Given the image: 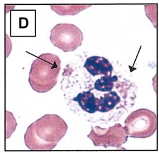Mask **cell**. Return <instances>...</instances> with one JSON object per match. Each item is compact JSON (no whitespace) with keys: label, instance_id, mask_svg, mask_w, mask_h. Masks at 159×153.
Wrapping results in <instances>:
<instances>
[{"label":"cell","instance_id":"5bb4252c","mask_svg":"<svg viewBox=\"0 0 159 153\" xmlns=\"http://www.w3.org/2000/svg\"><path fill=\"white\" fill-rule=\"evenodd\" d=\"M16 6L15 5H12V4H6L5 6V9H6V13H8L9 12H10L11 11L13 10L15 8Z\"/></svg>","mask_w":159,"mask_h":153},{"label":"cell","instance_id":"6da1fadb","mask_svg":"<svg viewBox=\"0 0 159 153\" xmlns=\"http://www.w3.org/2000/svg\"><path fill=\"white\" fill-rule=\"evenodd\" d=\"M68 129L59 115L46 114L30 125L24 135L26 146L30 150H53Z\"/></svg>","mask_w":159,"mask_h":153},{"label":"cell","instance_id":"ba28073f","mask_svg":"<svg viewBox=\"0 0 159 153\" xmlns=\"http://www.w3.org/2000/svg\"><path fill=\"white\" fill-rule=\"evenodd\" d=\"M120 98L116 92H110L104 94L103 97L98 98L97 109L100 112H108L113 109L120 103Z\"/></svg>","mask_w":159,"mask_h":153},{"label":"cell","instance_id":"9c48e42d","mask_svg":"<svg viewBox=\"0 0 159 153\" xmlns=\"http://www.w3.org/2000/svg\"><path fill=\"white\" fill-rule=\"evenodd\" d=\"M91 6V5H54L51 6V9L58 15L66 16L75 15Z\"/></svg>","mask_w":159,"mask_h":153},{"label":"cell","instance_id":"30bf717a","mask_svg":"<svg viewBox=\"0 0 159 153\" xmlns=\"http://www.w3.org/2000/svg\"><path fill=\"white\" fill-rule=\"evenodd\" d=\"M117 81L116 75L102 76L95 82L94 89L100 92H110L114 87V82Z\"/></svg>","mask_w":159,"mask_h":153},{"label":"cell","instance_id":"3957f363","mask_svg":"<svg viewBox=\"0 0 159 153\" xmlns=\"http://www.w3.org/2000/svg\"><path fill=\"white\" fill-rule=\"evenodd\" d=\"M125 131L129 137L146 138L151 137L157 128L156 114L147 109H139L129 115L125 121Z\"/></svg>","mask_w":159,"mask_h":153},{"label":"cell","instance_id":"7c38bea8","mask_svg":"<svg viewBox=\"0 0 159 153\" xmlns=\"http://www.w3.org/2000/svg\"><path fill=\"white\" fill-rule=\"evenodd\" d=\"M146 17L150 20L155 28H157V5H146L144 6Z\"/></svg>","mask_w":159,"mask_h":153},{"label":"cell","instance_id":"5b68a950","mask_svg":"<svg viewBox=\"0 0 159 153\" xmlns=\"http://www.w3.org/2000/svg\"><path fill=\"white\" fill-rule=\"evenodd\" d=\"M95 146L107 148H120L128 140V135L124 127L116 123L108 128L99 126L92 127L90 134L87 136Z\"/></svg>","mask_w":159,"mask_h":153},{"label":"cell","instance_id":"7a4b0ae2","mask_svg":"<svg viewBox=\"0 0 159 153\" xmlns=\"http://www.w3.org/2000/svg\"><path fill=\"white\" fill-rule=\"evenodd\" d=\"M61 69V61L58 56L51 53L40 55L31 64L30 85L38 93L49 92L57 85Z\"/></svg>","mask_w":159,"mask_h":153},{"label":"cell","instance_id":"52a82bcc","mask_svg":"<svg viewBox=\"0 0 159 153\" xmlns=\"http://www.w3.org/2000/svg\"><path fill=\"white\" fill-rule=\"evenodd\" d=\"M72 100L77 101L80 107L89 114H94L98 111V98L95 97L94 94L91 92V90L80 93Z\"/></svg>","mask_w":159,"mask_h":153},{"label":"cell","instance_id":"8fae6325","mask_svg":"<svg viewBox=\"0 0 159 153\" xmlns=\"http://www.w3.org/2000/svg\"><path fill=\"white\" fill-rule=\"evenodd\" d=\"M17 126V123L13 114L9 111H6V138H9Z\"/></svg>","mask_w":159,"mask_h":153},{"label":"cell","instance_id":"4fadbf2b","mask_svg":"<svg viewBox=\"0 0 159 153\" xmlns=\"http://www.w3.org/2000/svg\"><path fill=\"white\" fill-rule=\"evenodd\" d=\"M6 57H8L12 51V42L9 36L6 34Z\"/></svg>","mask_w":159,"mask_h":153},{"label":"cell","instance_id":"277c9868","mask_svg":"<svg viewBox=\"0 0 159 153\" xmlns=\"http://www.w3.org/2000/svg\"><path fill=\"white\" fill-rule=\"evenodd\" d=\"M50 39L55 46L64 52H72L81 45L83 34L75 24L60 23L51 30Z\"/></svg>","mask_w":159,"mask_h":153},{"label":"cell","instance_id":"8992f818","mask_svg":"<svg viewBox=\"0 0 159 153\" xmlns=\"http://www.w3.org/2000/svg\"><path fill=\"white\" fill-rule=\"evenodd\" d=\"M84 67L92 76H111L113 67L109 60L103 57L91 56L88 58Z\"/></svg>","mask_w":159,"mask_h":153}]
</instances>
